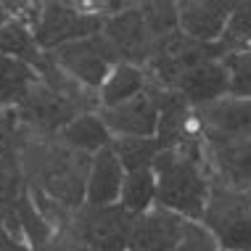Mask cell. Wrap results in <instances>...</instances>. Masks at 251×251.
<instances>
[{
    "instance_id": "1",
    "label": "cell",
    "mask_w": 251,
    "mask_h": 251,
    "mask_svg": "<svg viewBox=\"0 0 251 251\" xmlns=\"http://www.w3.org/2000/svg\"><path fill=\"white\" fill-rule=\"evenodd\" d=\"M16 151L22 156L26 185L40 188L45 196L58 201L72 214L85 206L93 156L74 151L56 135L45 138V135L29 132L26 127Z\"/></svg>"
},
{
    "instance_id": "2",
    "label": "cell",
    "mask_w": 251,
    "mask_h": 251,
    "mask_svg": "<svg viewBox=\"0 0 251 251\" xmlns=\"http://www.w3.org/2000/svg\"><path fill=\"white\" fill-rule=\"evenodd\" d=\"M151 169L156 175V206L177 212L185 220L201 222L212 193V177L203 161L177 148H169L156 156Z\"/></svg>"
},
{
    "instance_id": "3",
    "label": "cell",
    "mask_w": 251,
    "mask_h": 251,
    "mask_svg": "<svg viewBox=\"0 0 251 251\" xmlns=\"http://www.w3.org/2000/svg\"><path fill=\"white\" fill-rule=\"evenodd\" d=\"M106 24V13L100 3H43L40 19L35 24V40L45 53H53L61 45L87 40L100 35Z\"/></svg>"
},
{
    "instance_id": "4",
    "label": "cell",
    "mask_w": 251,
    "mask_h": 251,
    "mask_svg": "<svg viewBox=\"0 0 251 251\" xmlns=\"http://www.w3.org/2000/svg\"><path fill=\"white\" fill-rule=\"evenodd\" d=\"M201 222L212 230L222 251H251V193L212 182Z\"/></svg>"
},
{
    "instance_id": "5",
    "label": "cell",
    "mask_w": 251,
    "mask_h": 251,
    "mask_svg": "<svg viewBox=\"0 0 251 251\" xmlns=\"http://www.w3.org/2000/svg\"><path fill=\"white\" fill-rule=\"evenodd\" d=\"M98 111L96 106L85 103V100L69 98L64 93L53 90L50 85H45L43 79H37L35 85L29 87L26 98L16 106L19 122L35 135H45V138H53L64 130L69 122H74L82 114Z\"/></svg>"
},
{
    "instance_id": "6",
    "label": "cell",
    "mask_w": 251,
    "mask_h": 251,
    "mask_svg": "<svg viewBox=\"0 0 251 251\" xmlns=\"http://www.w3.org/2000/svg\"><path fill=\"white\" fill-rule=\"evenodd\" d=\"M135 217L122 203L85 206L72 214V230L90 251H130V233Z\"/></svg>"
},
{
    "instance_id": "7",
    "label": "cell",
    "mask_w": 251,
    "mask_h": 251,
    "mask_svg": "<svg viewBox=\"0 0 251 251\" xmlns=\"http://www.w3.org/2000/svg\"><path fill=\"white\" fill-rule=\"evenodd\" d=\"M50 56L74 82H79L93 93H98L103 87L111 69L119 64L117 53H114V48L108 45V40L103 35H93L87 40L61 45Z\"/></svg>"
},
{
    "instance_id": "8",
    "label": "cell",
    "mask_w": 251,
    "mask_h": 251,
    "mask_svg": "<svg viewBox=\"0 0 251 251\" xmlns=\"http://www.w3.org/2000/svg\"><path fill=\"white\" fill-rule=\"evenodd\" d=\"M203 167L217 185L251 193V138H203Z\"/></svg>"
},
{
    "instance_id": "9",
    "label": "cell",
    "mask_w": 251,
    "mask_h": 251,
    "mask_svg": "<svg viewBox=\"0 0 251 251\" xmlns=\"http://www.w3.org/2000/svg\"><path fill=\"white\" fill-rule=\"evenodd\" d=\"M100 35H103L108 40V45L114 48L119 64H132V66L146 69V64L153 56L156 37L151 35V29H148L143 11H140V3H135L132 8H127L122 13L108 16Z\"/></svg>"
},
{
    "instance_id": "10",
    "label": "cell",
    "mask_w": 251,
    "mask_h": 251,
    "mask_svg": "<svg viewBox=\"0 0 251 251\" xmlns=\"http://www.w3.org/2000/svg\"><path fill=\"white\" fill-rule=\"evenodd\" d=\"M98 114L114 138H156L159 130V103L151 87H146V93L135 96L127 103L100 108Z\"/></svg>"
},
{
    "instance_id": "11",
    "label": "cell",
    "mask_w": 251,
    "mask_h": 251,
    "mask_svg": "<svg viewBox=\"0 0 251 251\" xmlns=\"http://www.w3.org/2000/svg\"><path fill=\"white\" fill-rule=\"evenodd\" d=\"M185 217L164 206H151L135 217L130 233V251H175L182 238Z\"/></svg>"
},
{
    "instance_id": "12",
    "label": "cell",
    "mask_w": 251,
    "mask_h": 251,
    "mask_svg": "<svg viewBox=\"0 0 251 251\" xmlns=\"http://www.w3.org/2000/svg\"><path fill=\"white\" fill-rule=\"evenodd\" d=\"M233 8L230 0H182L177 3L180 32L196 43H220Z\"/></svg>"
},
{
    "instance_id": "13",
    "label": "cell",
    "mask_w": 251,
    "mask_h": 251,
    "mask_svg": "<svg viewBox=\"0 0 251 251\" xmlns=\"http://www.w3.org/2000/svg\"><path fill=\"white\" fill-rule=\"evenodd\" d=\"M175 90L188 100L193 108H203L214 100L230 96V77L222 58H209L196 64L177 79Z\"/></svg>"
},
{
    "instance_id": "14",
    "label": "cell",
    "mask_w": 251,
    "mask_h": 251,
    "mask_svg": "<svg viewBox=\"0 0 251 251\" xmlns=\"http://www.w3.org/2000/svg\"><path fill=\"white\" fill-rule=\"evenodd\" d=\"M199 114L206 138H251V98L225 96Z\"/></svg>"
},
{
    "instance_id": "15",
    "label": "cell",
    "mask_w": 251,
    "mask_h": 251,
    "mask_svg": "<svg viewBox=\"0 0 251 251\" xmlns=\"http://www.w3.org/2000/svg\"><path fill=\"white\" fill-rule=\"evenodd\" d=\"M125 177H127V172L122 167V161L117 159V153L111 151V146L98 151L93 156L90 175H87L85 203L87 206H111V203H119Z\"/></svg>"
},
{
    "instance_id": "16",
    "label": "cell",
    "mask_w": 251,
    "mask_h": 251,
    "mask_svg": "<svg viewBox=\"0 0 251 251\" xmlns=\"http://www.w3.org/2000/svg\"><path fill=\"white\" fill-rule=\"evenodd\" d=\"M0 53L16 58V61H24V64L32 66L37 74L43 72L50 61V53H45L37 45L32 26H26L24 22L11 19V16H8V22L3 24V29H0Z\"/></svg>"
},
{
    "instance_id": "17",
    "label": "cell",
    "mask_w": 251,
    "mask_h": 251,
    "mask_svg": "<svg viewBox=\"0 0 251 251\" xmlns=\"http://www.w3.org/2000/svg\"><path fill=\"white\" fill-rule=\"evenodd\" d=\"M58 140H64L69 148L79 153H87V156H96L98 151H103V148L111 146L114 135L108 132L106 122L100 119L98 111H90V114H82V117H77L74 122L64 127L58 135Z\"/></svg>"
},
{
    "instance_id": "18",
    "label": "cell",
    "mask_w": 251,
    "mask_h": 251,
    "mask_svg": "<svg viewBox=\"0 0 251 251\" xmlns=\"http://www.w3.org/2000/svg\"><path fill=\"white\" fill-rule=\"evenodd\" d=\"M148 87V74L140 66L132 64H117L108 74V79L103 82V87L98 90V103L100 108H114L122 106L127 100H132L135 96L146 93Z\"/></svg>"
},
{
    "instance_id": "19",
    "label": "cell",
    "mask_w": 251,
    "mask_h": 251,
    "mask_svg": "<svg viewBox=\"0 0 251 251\" xmlns=\"http://www.w3.org/2000/svg\"><path fill=\"white\" fill-rule=\"evenodd\" d=\"M37 79L32 66L0 53V108H16Z\"/></svg>"
},
{
    "instance_id": "20",
    "label": "cell",
    "mask_w": 251,
    "mask_h": 251,
    "mask_svg": "<svg viewBox=\"0 0 251 251\" xmlns=\"http://www.w3.org/2000/svg\"><path fill=\"white\" fill-rule=\"evenodd\" d=\"M119 203L132 217H140L156 206V175L153 169H140V172H127L125 185H122Z\"/></svg>"
},
{
    "instance_id": "21",
    "label": "cell",
    "mask_w": 251,
    "mask_h": 251,
    "mask_svg": "<svg viewBox=\"0 0 251 251\" xmlns=\"http://www.w3.org/2000/svg\"><path fill=\"white\" fill-rule=\"evenodd\" d=\"M111 151L117 153L125 172H140L151 169L156 156L161 153V146L156 138H114Z\"/></svg>"
},
{
    "instance_id": "22",
    "label": "cell",
    "mask_w": 251,
    "mask_h": 251,
    "mask_svg": "<svg viewBox=\"0 0 251 251\" xmlns=\"http://www.w3.org/2000/svg\"><path fill=\"white\" fill-rule=\"evenodd\" d=\"M16 214H19V225H22V235H24L26 246H29L32 251L43 249L45 243H48L53 235H56V227H53L50 222L37 212L35 201H32V196H29V188H26V191L19 196V201H16Z\"/></svg>"
},
{
    "instance_id": "23",
    "label": "cell",
    "mask_w": 251,
    "mask_h": 251,
    "mask_svg": "<svg viewBox=\"0 0 251 251\" xmlns=\"http://www.w3.org/2000/svg\"><path fill=\"white\" fill-rule=\"evenodd\" d=\"M143 19L156 40L172 35L180 29V16H177V3L172 0H156V3H140Z\"/></svg>"
},
{
    "instance_id": "24",
    "label": "cell",
    "mask_w": 251,
    "mask_h": 251,
    "mask_svg": "<svg viewBox=\"0 0 251 251\" xmlns=\"http://www.w3.org/2000/svg\"><path fill=\"white\" fill-rule=\"evenodd\" d=\"M220 43L227 48V53L251 48V0L235 3L233 13H230L227 29H225V35H222Z\"/></svg>"
},
{
    "instance_id": "25",
    "label": "cell",
    "mask_w": 251,
    "mask_h": 251,
    "mask_svg": "<svg viewBox=\"0 0 251 251\" xmlns=\"http://www.w3.org/2000/svg\"><path fill=\"white\" fill-rule=\"evenodd\" d=\"M230 77V96L235 98H251V48L227 53L222 58Z\"/></svg>"
},
{
    "instance_id": "26",
    "label": "cell",
    "mask_w": 251,
    "mask_h": 251,
    "mask_svg": "<svg viewBox=\"0 0 251 251\" xmlns=\"http://www.w3.org/2000/svg\"><path fill=\"white\" fill-rule=\"evenodd\" d=\"M175 251H222V249L212 235V230L203 225V222L188 220L185 227H182V238H180Z\"/></svg>"
},
{
    "instance_id": "27",
    "label": "cell",
    "mask_w": 251,
    "mask_h": 251,
    "mask_svg": "<svg viewBox=\"0 0 251 251\" xmlns=\"http://www.w3.org/2000/svg\"><path fill=\"white\" fill-rule=\"evenodd\" d=\"M37 251H90V249H87L72 230H58V233Z\"/></svg>"
},
{
    "instance_id": "28",
    "label": "cell",
    "mask_w": 251,
    "mask_h": 251,
    "mask_svg": "<svg viewBox=\"0 0 251 251\" xmlns=\"http://www.w3.org/2000/svg\"><path fill=\"white\" fill-rule=\"evenodd\" d=\"M0 251H32V249L26 246V243H22L3 222H0Z\"/></svg>"
},
{
    "instance_id": "29",
    "label": "cell",
    "mask_w": 251,
    "mask_h": 251,
    "mask_svg": "<svg viewBox=\"0 0 251 251\" xmlns=\"http://www.w3.org/2000/svg\"><path fill=\"white\" fill-rule=\"evenodd\" d=\"M5 22H8V11H5V3H0V29H3Z\"/></svg>"
}]
</instances>
